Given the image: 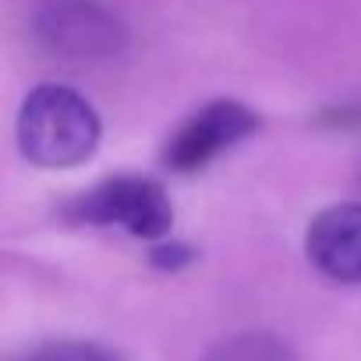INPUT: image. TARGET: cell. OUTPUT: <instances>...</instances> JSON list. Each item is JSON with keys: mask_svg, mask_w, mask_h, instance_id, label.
I'll return each instance as SVG.
<instances>
[{"mask_svg": "<svg viewBox=\"0 0 361 361\" xmlns=\"http://www.w3.org/2000/svg\"><path fill=\"white\" fill-rule=\"evenodd\" d=\"M68 216L75 224L92 227H117L142 241H159L173 227V202L156 177L145 173H117L99 180L96 188L82 192Z\"/></svg>", "mask_w": 361, "mask_h": 361, "instance_id": "cell-2", "label": "cell"}, {"mask_svg": "<svg viewBox=\"0 0 361 361\" xmlns=\"http://www.w3.org/2000/svg\"><path fill=\"white\" fill-rule=\"evenodd\" d=\"M308 262L336 283H361V202H336L305 231Z\"/></svg>", "mask_w": 361, "mask_h": 361, "instance_id": "cell-5", "label": "cell"}, {"mask_svg": "<svg viewBox=\"0 0 361 361\" xmlns=\"http://www.w3.org/2000/svg\"><path fill=\"white\" fill-rule=\"evenodd\" d=\"M259 131V114L241 99H213L199 106L163 145V166L173 173H199L227 149Z\"/></svg>", "mask_w": 361, "mask_h": 361, "instance_id": "cell-3", "label": "cell"}, {"mask_svg": "<svg viewBox=\"0 0 361 361\" xmlns=\"http://www.w3.org/2000/svg\"><path fill=\"white\" fill-rule=\"evenodd\" d=\"M103 121L71 85H36L18 110V149L39 170H71L96 156Z\"/></svg>", "mask_w": 361, "mask_h": 361, "instance_id": "cell-1", "label": "cell"}, {"mask_svg": "<svg viewBox=\"0 0 361 361\" xmlns=\"http://www.w3.org/2000/svg\"><path fill=\"white\" fill-rule=\"evenodd\" d=\"M202 361H298V354L273 333H234L216 340Z\"/></svg>", "mask_w": 361, "mask_h": 361, "instance_id": "cell-6", "label": "cell"}, {"mask_svg": "<svg viewBox=\"0 0 361 361\" xmlns=\"http://www.w3.org/2000/svg\"><path fill=\"white\" fill-rule=\"evenodd\" d=\"M36 32L57 57L68 61H106L124 50V25L96 0H50L36 15Z\"/></svg>", "mask_w": 361, "mask_h": 361, "instance_id": "cell-4", "label": "cell"}, {"mask_svg": "<svg viewBox=\"0 0 361 361\" xmlns=\"http://www.w3.org/2000/svg\"><path fill=\"white\" fill-rule=\"evenodd\" d=\"M18 361H121V354L92 340H50L25 350Z\"/></svg>", "mask_w": 361, "mask_h": 361, "instance_id": "cell-7", "label": "cell"}]
</instances>
